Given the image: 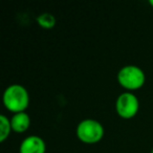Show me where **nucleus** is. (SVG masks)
<instances>
[{
    "label": "nucleus",
    "instance_id": "obj_1",
    "mask_svg": "<svg viewBox=\"0 0 153 153\" xmlns=\"http://www.w3.org/2000/svg\"><path fill=\"white\" fill-rule=\"evenodd\" d=\"M3 104L11 112H24L30 104V96L24 86L12 84L3 92Z\"/></svg>",
    "mask_w": 153,
    "mask_h": 153
},
{
    "label": "nucleus",
    "instance_id": "obj_2",
    "mask_svg": "<svg viewBox=\"0 0 153 153\" xmlns=\"http://www.w3.org/2000/svg\"><path fill=\"white\" fill-rule=\"evenodd\" d=\"M117 81L127 90L140 89L145 83L146 76L142 68L136 65H126L117 72Z\"/></svg>",
    "mask_w": 153,
    "mask_h": 153
},
{
    "label": "nucleus",
    "instance_id": "obj_3",
    "mask_svg": "<svg viewBox=\"0 0 153 153\" xmlns=\"http://www.w3.org/2000/svg\"><path fill=\"white\" fill-rule=\"evenodd\" d=\"M76 136L85 144H96L104 136V128L100 122L92 119H86L76 126Z\"/></svg>",
    "mask_w": 153,
    "mask_h": 153
},
{
    "label": "nucleus",
    "instance_id": "obj_4",
    "mask_svg": "<svg viewBox=\"0 0 153 153\" xmlns=\"http://www.w3.org/2000/svg\"><path fill=\"white\" fill-rule=\"evenodd\" d=\"M140 108V102L136 96L131 92H124L120 94L115 102V110L123 119H132L136 115Z\"/></svg>",
    "mask_w": 153,
    "mask_h": 153
},
{
    "label": "nucleus",
    "instance_id": "obj_5",
    "mask_svg": "<svg viewBox=\"0 0 153 153\" xmlns=\"http://www.w3.org/2000/svg\"><path fill=\"white\" fill-rule=\"evenodd\" d=\"M46 146L40 136L30 135L22 140L20 145V153H45Z\"/></svg>",
    "mask_w": 153,
    "mask_h": 153
},
{
    "label": "nucleus",
    "instance_id": "obj_6",
    "mask_svg": "<svg viewBox=\"0 0 153 153\" xmlns=\"http://www.w3.org/2000/svg\"><path fill=\"white\" fill-rule=\"evenodd\" d=\"M11 125L13 131L18 132V133L25 132L30 125V115L25 111L24 112L15 113L11 119Z\"/></svg>",
    "mask_w": 153,
    "mask_h": 153
},
{
    "label": "nucleus",
    "instance_id": "obj_7",
    "mask_svg": "<svg viewBox=\"0 0 153 153\" xmlns=\"http://www.w3.org/2000/svg\"><path fill=\"white\" fill-rule=\"evenodd\" d=\"M12 130L11 120L4 114L0 115V142H4L9 137Z\"/></svg>",
    "mask_w": 153,
    "mask_h": 153
},
{
    "label": "nucleus",
    "instance_id": "obj_8",
    "mask_svg": "<svg viewBox=\"0 0 153 153\" xmlns=\"http://www.w3.org/2000/svg\"><path fill=\"white\" fill-rule=\"evenodd\" d=\"M37 22L42 28H53L56 24V18L53 15L49 13H43L37 17Z\"/></svg>",
    "mask_w": 153,
    "mask_h": 153
},
{
    "label": "nucleus",
    "instance_id": "obj_9",
    "mask_svg": "<svg viewBox=\"0 0 153 153\" xmlns=\"http://www.w3.org/2000/svg\"><path fill=\"white\" fill-rule=\"evenodd\" d=\"M149 3H150V5H152V7H153V0H150V1H149Z\"/></svg>",
    "mask_w": 153,
    "mask_h": 153
},
{
    "label": "nucleus",
    "instance_id": "obj_10",
    "mask_svg": "<svg viewBox=\"0 0 153 153\" xmlns=\"http://www.w3.org/2000/svg\"><path fill=\"white\" fill-rule=\"evenodd\" d=\"M151 153H153V149H152V151H151Z\"/></svg>",
    "mask_w": 153,
    "mask_h": 153
}]
</instances>
